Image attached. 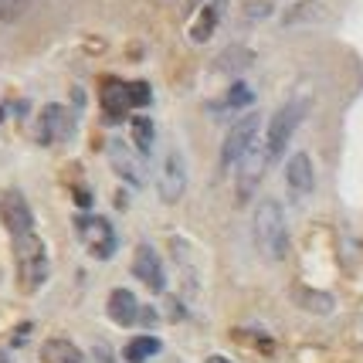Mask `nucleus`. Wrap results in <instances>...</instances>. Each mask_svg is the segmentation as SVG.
Masks as SVG:
<instances>
[{
  "mask_svg": "<svg viewBox=\"0 0 363 363\" xmlns=\"http://www.w3.org/2000/svg\"><path fill=\"white\" fill-rule=\"evenodd\" d=\"M252 238L255 248L265 262H282L289 252V224H285V211L275 197H265L252 214Z\"/></svg>",
  "mask_w": 363,
  "mask_h": 363,
  "instance_id": "1",
  "label": "nucleus"
},
{
  "mask_svg": "<svg viewBox=\"0 0 363 363\" xmlns=\"http://www.w3.org/2000/svg\"><path fill=\"white\" fill-rule=\"evenodd\" d=\"M306 112H309V99L296 95V99H289L282 109L272 116V123H269V140H265V146H269V157H272V160H279V157L285 153V146H289V140L296 136V129L302 126Z\"/></svg>",
  "mask_w": 363,
  "mask_h": 363,
  "instance_id": "2",
  "label": "nucleus"
},
{
  "mask_svg": "<svg viewBox=\"0 0 363 363\" xmlns=\"http://www.w3.org/2000/svg\"><path fill=\"white\" fill-rule=\"evenodd\" d=\"M258 129H262V116L258 112H248V116H241L235 126L228 129V136H224V146H221V160H218V167L224 170H231L235 163L248 157V150H252L255 143H258Z\"/></svg>",
  "mask_w": 363,
  "mask_h": 363,
  "instance_id": "3",
  "label": "nucleus"
},
{
  "mask_svg": "<svg viewBox=\"0 0 363 363\" xmlns=\"http://www.w3.org/2000/svg\"><path fill=\"white\" fill-rule=\"evenodd\" d=\"M14 255H17V275H21V285L31 292L48 279V255L45 245L38 235H24L14 238Z\"/></svg>",
  "mask_w": 363,
  "mask_h": 363,
  "instance_id": "4",
  "label": "nucleus"
},
{
  "mask_svg": "<svg viewBox=\"0 0 363 363\" xmlns=\"http://www.w3.org/2000/svg\"><path fill=\"white\" fill-rule=\"evenodd\" d=\"M0 221L11 231V238L34 235V214L21 190H7V194L0 197Z\"/></svg>",
  "mask_w": 363,
  "mask_h": 363,
  "instance_id": "5",
  "label": "nucleus"
},
{
  "mask_svg": "<svg viewBox=\"0 0 363 363\" xmlns=\"http://www.w3.org/2000/svg\"><path fill=\"white\" fill-rule=\"evenodd\" d=\"M269 163H272L269 146H265V143H255L252 150H248V157L238 163V201H248V197H252L255 187L262 184Z\"/></svg>",
  "mask_w": 363,
  "mask_h": 363,
  "instance_id": "6",
  "label": "nucleus"
},
{
  "mask_svg": "<svg viewBox=\"0 0 363 363\" xmlns=\"http://www.w3.org/2000/svg\"><path fill=\"white\" fill-rule=\"evenodd\" d=\"M157 187H160V201L163 204H177L184 197V190H187V163H184V157L177 150H170L167 160H163Z\"/></svg>",
  "mask_w": 363,
  "mask_h": 363,
  "instance_id": "7",
  "label": "nucleus"
},
{
  "mask_svg": "<svg viewBox=\"0 0 363 363\" xmlns=\"http://www.w3.org/2000/svg\"><path fill=\"white\" fill-rule=\"evenodd\" d=\"M109 163H112V170L123 177L126 184H133V187H143V184H146L143 153H140V150H129L123 140H112L109 143Z\"/></svg>",
  "mask_w": 363,
  "mask_h": 363,
  "instance_id": "8",
  "label": "nucleus"
},
{
  "mask_svg": "<svg viewBox=\"0 0 363 363\" xmlns=\"http://www.w3.org/2000/svg\"><path fill=\"white\" fill-rule=\"evenodd\" d=\"M79 235L95 258H109L116 252V231L106 218H79Z\"/></svg>",
  "mask_w": 363,
  "mask_h": 363,
  "instance_id": "9",
  "label": "nucleus"
},
{
  "mask_svg": "<svg viewBox=\"0 0 363 363\" xmlns=\"http://www.w3.org/2000/svg\"><path fill=\"white\" fill-rule=\"evenodd\" d=\"M133 275L140 279L150 292H163L167 289V279H163V262L153 245H140L136 255H133Z\"/></svg>",
  "mask_w": 363,
  "mask_h": 363,
  "instance_id": "10",
  "label": "nucleus"
},
{
  "mask_svg": "<svg viewBox=\"0 0 363 363\" xmlns=\"http://www.w3.org/2000/svg\"><path fill=\"white\" fill-rule=\"evenodd\" d=\"M72 136V116L65 106H45L41 119H38V140L45 143H62Z\"/></svg>",
  "mask_w": 363,
  "mask_h": 363,
  "instance_id": "11",
  "label": "nucleus"
},
{
  "mask_svg": "<svg viewBox=\"0 0 363 363\" xmlns=\"http://www.w3.org/2000/svg\"><path fill=\"white\" fill-rule=\"evenodd\" d=\"M285 184H289V194H292V197L313 194L316 174H313V160H309V153H296V157L289 160V167H285Z\"/></svg>",
  "mask_w": 363,
  "mask_h": 363,
  "instance_id": "12",
  "label": "nucleus"
},
{
  "mask_svg": "<svg viewBox=\"0 0 363 363\" xmlns=\"http://www.w3.org/2000/svg\"><path fill=\"white\" fill-rule=\"evenodd\" d=\"M106 309H109V319L116 326H133L140 319V302H136V296L129 289H112Z\"/></svg>",
  "mask_w": 363,
  "mask_h": 363,
  "instance_id": "13",
  "label": "nucleus"
},
{
  "mask_svg": "<svg viewBox=\"0 0 363 363\" xmlns=\"http://www.w3.org/2000/svg\"><path fill=\"white\" fill-rule=\"evenodd\" d=\"M41 360L45 363H85V357L68 340H48L45 347H41Z\"/></svg>",
  "mask_w": 363,
  "mask_h": 363,
  "instance_id": "14",
  "label": "nucleus"
},
{
  "mask_svg": "<svg viewBox=\"0 0 363 363\" xmlns=\"http://www.w3.org/2000/svg\"><path fill=\"white\" fill-rule=\"evenodd\" d=\"M252 62H255V51H248V48H241V45H231L221 58L214 62V68H218V72H228V75H238V72H248Z\"/></svg>",
  "mask_w": 363,
  "mask_h": 363,
  "instance_id": "15",
  "label": "nucleus"
},
{
  "mask_svg": "<svg viewBox=\"0 0 363 363\" xmlns=\"http://www.w3.org/2000/svg\"><path fill=\"white\" fill-rule=\"evenodd\" d=\"M102 99H106V109L112 112V119H123V112L133 106L126 82H106V89H102Z\"/></svg>",
  "mask_w": 363,
  "mask_h": 363,
  "instance_id": "16",
  "label": "nucleus"
},
{
  "mask_svg": "<svg viewBox=\"0 0 363 363\" xmlns=\"http://www.w3.org/2000/svg\"><path fill=\"white\" fill-rule=\"evenodd\" d=\"M296 302H299L302 309L316 313V316H330L333 309H336V299H333L330 292H316V289H296Z\"/></svg>",
  "mask_w": 363,
  "mask_h": 363,
  "instance_id": "17",
  "label": "nucleus"
},
{
  "mask_svg": "<svg viewBox=\"0 0 363 363\" xmlns=\"http://www.w3.org/2000/svg\"><path fill=\"white\" fill-rule=\"evenodd\" d=\"M160 350H163V343H160L157 336H136V340H129L126 343L123 357H126L129 363H146L150 357H157Z\"/></svg>",
  "mask_w": 363,
  "mask_h": 363,
  "instance_id": "18",
  "label": "nucleus"
},
{
  "mask_svg": "<svg viewBox=\"0 0 363 363\" xmlns=\"http://www.w3.org/2000/svg\"><path fill=\"white\" fill-rule=\"evenodd\" d=\"M133 143H136V150H140L143 157L150 153V146H153V123H150L146 116H136V119H133Z\"/></svg>",
  "mask_w": 363,
  "mask_h": 363,
  "instance_id": "19",
  "label": "nucleus"
},
{
  "mask_svg": "<svg viewBox=\"0 0 363 363\" xmlns=\"http://www.w3.org/2000/svg\"><path fill=\"white\" fill-rule=\"evenodd\" d=\"M309 14L326 17V11H323V4H316V0H306V4H296L292 11H285V24H299V21H313Z\"/></svg>",
  "mask_w": 363,
  "mask_h": 363,
  "instance_id": "20",
  "label": "nucleus"
},
{
  "mask_svg": "<svg viewBox=\"0 0 363 363\" xmlns=\"http://www.w3.org/2000/svg\"><path fill=\"white\" fill-rule=\"evenodd\" d=\"M252 99H255V92H252V89L238 82L235 89L228 92V99H224V109H245V106H252Z\"/></svg>",
  "mask_w": 363,
  "mask_h": 363,
  "instance_id": "21",
  "label": "nucleus"
},
{
  "mask_svg": "<svg viewBox=\"0 0 363 363\" xmlns=\"http://www.w3.org/2000/svg\"><path fill=\"white\" fill-rule=\"evenodd\" d=\"M214 14H218L214 7H204V11H201V24H197V28H190V38H194V41H207V38H211L214 21H218Z\"/></svg>",
  "mask_w": 363,
  "mask_h": 363,
  "instance_id": "22",
  "label": "nucleus"
},
{
  "mask_svg": "<svg viewBox=\"0 0 363 363\" xmlns=\"http://www.w3.org/2000/svg\"><path fill=\"white\" fill-rule=\"evenodd\" d=\"M24 7H28V0H0V17L4 21H14Z\"/></svg>",
  "mask_w": 363,
  "mask_h": 363,
  "instance_id": "23",
  "label": "nucleus"
},
{
  "mask_svg": "<svg viewBox=\"0 0 363 363\" xmlns=\"http://www.w3.org/2000/svg\"><path fill=\"white\" fill-rule=\"evenodd\" d=\"M207 363H231L228 357H207Z\"/></svg>",
  "mask_w": 363,
  "mask_h": 363,
  "instance_id": "24",
  "label": "nucleus"
},
{
  "mask_svg": "<svg viewBox=\"0 0 363 363\" xmlns=\"http://www.w3.org/2000/svg\"><path fill=\"white\" fill-rule=\"evenodd\" d=\"M170 363H177V360H170Z\"/></svg>",
  "mask_w": 363,
  "mask_h": 363,
  "instance_id": "25",
  "label": "nucleus"
}]
</instances>
